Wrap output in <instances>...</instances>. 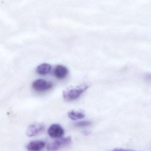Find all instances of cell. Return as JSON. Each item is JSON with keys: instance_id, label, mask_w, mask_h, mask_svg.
<instances>
[{"instance_id": "cell-1", "label": "cell", "mask_w": 151, "mask_h": 151, "mask_svg": "<svg viewBox=\"0 0 151 151\" xmlns=\"http://www.w3.org/2000/svg\"><path fill=\"white\" fill-rule=\"evenodd\" d=\"M89 87V85L85 84L66 90L63 92V97L66 101L76 100L88 89Z\"/></svg>"}, {"instance_id": "cell-2", "label": "cell", "mask_w": 151, "mask_h": 151, "mask_svg": "<svg viewBox=\"0 0 151 151\" xmlns=\"http://www.w3.org/2000/svg\"><path fill=\"white\" fill-rule=\"evenodd\" d=\"M52 83L44 79L35 80L32 83V88L34 90L39 92H43L51 89L52 88Z\"/></svg>"}, {"instance_id": "cell-3", "label": "cell", "mask_w": 151, "mask_h": 151, "mask_svg": "<svg viewBox=\"0 0 151 151\" xmlns=\"http://www.w3.org/2000/svg\"><path fill=\"white\" fill-rule=\"evenodd\" d=\"M72 141L71 137L60 138L50 143L47 146L48 151H56L61 147L69 144Z\"/></svg>"}, {"instance_id": "cell-4", "label": "cell", "mask_w": 151, "mask_h": 151, "mask_svg": "<svg viewBox=\"0 0 151 151\" xmlns=\"http://www.w3.org/2000/svg\"><path fill=\"white\" fill-rule=\"evenodd\" d=\"M49 135L53 138H60L64 135V131L61 126L57 124L51 125L48 130Z\"/></svg>"}, {"instance_id": "cell-5", "label": "cell", "mask_w": 151, "mask_h": 151, "mask_svg": "<svg viewBox=\"0 0 151 151\" xmlns=\"http://www.w3.org/2000/svg\"><path fill=\"white\" fill-rule=\"evenodd\" d=\"M44 129V126L41 124H34L28 127L26 131V134L29 137L35 136L41 133Z\"/></svg>"}, {"instance_id": "cell-6", "label": "cell", "mask_w": 151, "mask_h": 151, "mask_svg": "<svg viewBox=\"0 0 151 151\" xmlns=\"http://www.w3.org/2000/svg\"><path fill=\"white\" fill-rule=\"evenodd\" d=\"M69 71L68 69L63 65H58L56 66L54 71V75L59 79H63L68 75Z\"/></svg>"}, {"instance_id": "cell-7", "label": "cell", "mask_w": 151, "mask_h": 151, "mask_svg": "<svg viewBox=\"0 0 151 151\" xmlns=\"http://www.w3.org/2000/svg\"><path fill=\"white\" fill-rule=\"evenodd\" d=\"M45 146V143L42 141H34L30 142L27 146L30 151H40Z\"/></svg>"}, {"instance_id": "cell-8", "label": "cell", "mask_w": 151, "mask_h": 151, "mask_svg": "<svg viewBox=\"0 0 151 151\" xmlns=\"http://www.w3.org/2000/svg\"><path fill=\"white\" fill-rule=\"evenodd\" d=\"M51 66L48 63H43L36 68V72L40 75H45L49 73L51 70Z\"/></svg>"}, {"instance_id": "cell-9", "label": "cell", "mask_w": 151, "mask_h": 151, "mask_svg": "<svg viewBox=\"0 0 151 151\" xmlns=\"http://www.w3.org/2000/svg\"><path fill=\"white\" fill-rule=\"evenodd\" d=\"M68 117L73 120H77L82 119L85 117V114L81 112L71 111L68 113Z\"/></svg>"}, {"instance_id": "cell-10", "label": "cell", "mask_w": 151, "mask_h": 151, "mask_svg": "<svg viewBox=\"0 0 151 151\" xmlns=\"http://www.w3.org/2000/svg\"><path fill=\"white\" fill-rule=\"evenodd\" d=\"M91 122L89 121H82L75 123V126L78 127H86L90 126Z\"/></svg>"}, {"instance_id": "cell-11", "label": "cell", "mask_w": 151, "mask_h": 151, "mask_svg": "<svg viewBox=\"0 0 151 151\" xmlns=\"http://www.w3.org/2000/svg\"><path fill=\"white\" fill-rule=\"evenodd\" d=\"M112 151H137L132 150H125V149H116Z\"/></svg>"}]
</instances>
